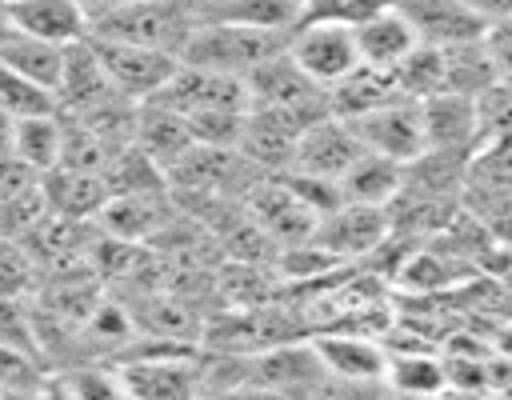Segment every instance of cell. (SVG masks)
<instances>
[{"label":"cell","instance_id":"obj_21","mask_svg":"<svg viewBox=\"0 0 512 400\" xmlns=\"http://www.w3.org/2000/svg\"><path fill=\"white\" fill-rule=\"evenodd\" d=\"M440 56H444V92H460V96L476 100L496 80L484 40H464V44L440 48Z\"/></svg>","mask_w":512,"mask_h":400},{"label":"cell","instance_id":"obj_22","mask_svg":"<svg viewBox=\"0 0 512 400\" xmlns=\"http://www.w3.org/2000/svg\"><path fill=\"white\" fill-rule=\"evenodd\" d=\"M384 384L392 392H408V396H428V392H444L448 388V364L432 352H388V368H384Z\"/></svg>","mask_w":512,"mask_h":400},{"label":"cell","instance_id":"obj_11","mask_svg":"<svg viewBox=\"0 0 512 400\" xmlns=\"http://www.w3.org/2000/svg\"><path fill=\"white\" fill-rule=\"evenodd\" d=\"M312 352L320 356L328 380L340 384H384L388 348L364 336H316Z\"/></svg>","mask_w":512,"mask_h":400},{"label":"cell","instance_id":"obj_31","mask_svg":"<svg viewBox=\"0 0 512 400\" xmlns=\"http://www.w3.org/2000/svg\"><path fill=\"white\" fill-rule=\"evenodd\" d=\"M80 4H84L88 20H92V16H100V12H112V8H120V4H132V0H80Z\"/></svg>","mask_w":512,"mask_h":400},{"label":"cell","instance_id":"obj_24","mask_svg":"<svg viewBox=\"0 0 512 400\" xmlns=\"http://www.w3.org/2000/svg\"><path fill=\"white\" fill-rule=\"evenodd\" d=\"M40 276H44V268L36 264L28 244L16 236H0V296L4 300H32L40 292Z\"/></svg>","mask_w":512,"mask_h":400},{"label":"cell","instance_id":"obj_23","mask_svg":"<svg viewBox=\"0 0 512 400\" xmlns=\"http://www.w3.org/2000/svg\"><path fill=\"white\" fill-rule=\"evenodd\" d=\"M388 72H392L400 96H408V100H424V96H432V92H444V56H440V48H432V44H416V48H412L404 60H396Z\"/></svg>","mask_w":512,"mask_h":400},{"label":"cell","instance_id":"obj_34","mask_svg":"<svg viewBox=\"0 0 512 400\" xmlns=\"http://www.w3.org/2000/svg\"><path fill=\"white\" fill-rule=\"evenodd\" d=\"M0 4H8V0H0Z\"/></svg>","mask_w":512,"mask_h":400},{"label":"cell","instance_id":"obj_29","mask_svg":"<svg viewBox=\"0 0 512 400\" xmlns=\"http://www.w3.org/2000/svg\"><path fill=\"white\" fill-rule=\"evenodd\" d=\"M484 48H488V60L496 68V76H512V16L508 20H496V24H484Z\"/></svg>","mask_w":512,"mask_h":400},{"label":"cell","instance_id":"obj_17","mask_svg":"<svg viewBox=\"0 0 512 400\" xmlns=\"http://www.w3.org/2000/svg\"><path fill=\"white\" fill-rule=\"evenodd\" d=\"M396 96H400V88H396V80H392L388 68L356 64L348 76H340V80L328 88V108H332L336 116L352 120V116H364V112H372V108H380V104H388V100H396Z\"/></svg>","mask_w":512,"mask_h":400},{"label":"cell","instance_id":"obj_20","mask_svg":"<svg viewBox=\"0 0 512 400\" xmlns=\"http://www.w3.org/2000/svg\"><path fill=\"white\" fill-rule=\"evenodd\" d=\"M200 20H224V24H248V28H272L292 32L300 20V0H196Z\"/></svg>","mask_w":512,"mask_h":400},{"label":"cell","instance_id":"obj_33","mask_svg":"<svg viewBox=\"0 0 512 400\" xmlns=\"http://www.w3.org/2000/svg\"><path fill=\"white\" fill-rule=\"evenodd\" d=\"M12 32H16V28H12V16H8V8L0 4V44H4V40H8Z\"/></svg>","mask_w":512,"mask_h":400},{"label":"cell","instance_id":"obj_1","mask_svg":"<svg viewBox=\"0 0 512 400\" xmlns=\"http://www.w3.org/2000/svg\"><path fill=\"white\" fill-rule=\"evenodd\" d=\"M288 48V32L272 28H248V24H224V20H196L192 36L180 48V64L224 72V76H248L256 64L272 60Z\"/></svg>","mask_w":512,"mask_h":400},{"label":"cell","instance_id":"obj_3","mask_svg":"<svg viewBox=\"0 0 512 400\" xmlns=\"http://www.w3.org/2000/svg\"><path fill=\"white\" fill-rule=\"evenodd\" d=\"M88 44H92V52H96L108 84L120 96L136 100V104L152 100L172 80V72L180 68V56L176 52H164V48L128 44V40H100V36H88Z\"/></svg>","mask_w":512,"mask_h":400},{"label":"cell","instance_id":"obj_16","mask_svg":"<svg viewBox=\"0 0 512 400\" xmlns=\"http://www.w3.org/2000/svg\"><path fill=\"white\" fill-rule=\"evenodd\" d=\"M60 148H64V120L60 112H36V116H16L12 120V144L8 152L28 164L36 176L52 172L60 164Z\"/></svg>","mask_w":512,"mask_h":400},{"label":"cell","instance_id":"obj_13","mask_svg":"<svg viewBox=\"0 0 512 400\" xmlns=\"http://www.w3.org/2000/svg\"><path fill=\"white\" fill-rule=\"evenodd\" d=\"M356 36V52H360V64H372V68H392L396 60H404L420 40L412 32V24L404 20V12L396 8V0L388 8H380L376 16L360 20L352 28Z\"/></svg>","mask_w":512,"mask_h":400},{"label":"cell","instance_id":"obj_8","mask_svg":"<svg viewBox=\"0 0 512 400\" xmlns=\"http://www.w3.org/2000/svg\"><path fill=\"white\" fill-rule=\"evenodd\" d=\"M420 124H424V148L432 152H460L472 156L480 144V120L476 100L460 92H432L420 100Z\"/></svg>","mask_w":512,"mask_h":400},{"label":"cell","instance_id":"obj_28","mask_svg":"<svg viewBox=\"0 0 512 400\" xmlns=\"http://www.w3.org/2000/svg\"><path fill=\"white\" fill-rule=\"evenodd\" d=\"M44 388L40 356L0 344V392H36Z\"/></svg>","mask_w":512,"mask_h":400},{"label":"cell","instance_id":"obj_25","mask_svg":"<svg viewBox=\"0 0 512 400\" xmlns=\"http://www.w3.org/2000/svg\"><path fill=\"white\" fill-rule=\"evenodd\" d=\"M0 112L4 116H36V112H56V96L32 80H24L16 68L0 60Z\"/></svg>","mask_w":512,"mask_h":400},{"label":"cell","instance_id":"obj_32","mask_svg":"<svg viewBox=\"0 0 512 400\" xmlns=\"http://www.w3.org/2000/svg\"><path fill=\"white\" fill-rule=\"evenodd\" d=\"M8 144H12V116L0 112V152H8Z\"/></svg>","mask_w":512,"mask_h":400},{"label":"cell","instance_id":"obj_26","mask_svg":"<svg viewBox=\"0 0 512 400\" xmlns=\"http://www.w3.org/2000/svg\"><path fill=\"white\" fill-rule=\"evenodd\" d=\"M480 140H512V76H496L476 96Z\"/></svg>","mask_w":512,"mask_h":400},{"label":"cell","instance_id":"obj_2","mask_svg":"<svg viewBox=\"0 0 512 400\" xmlns=\"http://www.w3.org/2000/svg\"><path fill=\"white\" fill-rule=\"evenodd\" d=\"M196 20H200L196 0H132V4L112 8V12L92 16L88 36L148 44V48H164V52L180 56Z\"/></svg>","mask_w":512,"mask_h":400},{"label":"cell","instance_id":"obj_9","mask_svg":"<svg viewBox=\"0 0 512 400\" xmlns=\"http://www.w3.org/2000/svg\"><path fill=\"white\" fill-rule=\"evenodd\" d=\"M396 8L412 24L416 40L432 48H452L484 36V20L464 0H396Z\"/></svg>","mask_w":512,"mask_h":400},{"label":"cell","instance_id":"obj_27","mask_svg":"<svg viewBox=\"0 0 512 400\" xmlns=\"http://www.w3.org/2000/svg\"><path fill=\"white\" fill-rule=\"evenodd\" d=\"M388 4L392 0H300V20H328V24L356 28L360 20L376 16Z\"/></svg>","mask_w":512,"mask_h":400},{"label":"cell","instance_id":"obj_18","mask_svg":"<svg viewBox=\"0 0 512 400\" xmlns=\"http://www.w3.org/2000/svg\"><path fill=\"white\" fill-rule=\"evenodd\" d=\"M64 56H68V44L36 40V36H24V32H12L0 44V60L8 68H16L24 80L48 88L52 96H56V84H60V72H64Z\"/></svg>","mask_w":512,"mask_h":400},{"label":"cell","instance_id":"obj_30","mask_svg":"<svg viewBox=\"0 0 512 400\" xmlns=\"http://www.w3.org/2000/svg\"><path fill=\"white\" fill-rule=\"evenodd\" d=\"M484 24H496V20H508L512 16V0H464Z\"/></svg>","mask_w":512,"mask_h":400},{"label":"cell","instance_id":"obj_15","mask_svg":"<svg viewBox=\"0 0 512 400\" xmlns=\"http://www.w3.org/2000/svg\"><path fill=\"white\" fill-rule=\"evenodd\" d=\"M400 180H404V164L380 156V152H360L336 180L340 188V200H356V204H376V208H388V200L400 192Z\"/></svg>","mask_w":512,"mask_h":400},{"label":"cell","instance_id":"obj_7","mask_svg":"<svg viewBox=\"0 0 512 400\" xmlns=\"http://www.w3.org/2000/svg\"><path fill=\"white\" fill-rule=\"evenodd\" d=\"M364 152L360 136L352 132V124L336 112H324L320 120H312L292 148V172H308V176H324V180H340V172Z\"/></svg>","mask_w":512,"mask_h":400},{"label":"cell","instance_id":"obj_6","mask_svg":"<svg viewBox=\"0 0 512 400\" xmlns=\"http://www.w3.org/2000/svg\"><path fill=\"white\" fill-rule=\"evenodd\" d=\"M352 132L360 136V144L368 152H380L396 164H408L424 152V124H420V100H408V96H396L364 116H352L348 120Z\"/></svg>","mask_w":512,"mask_h":400},{"label":"cell","instance_id":"obj_10","mask_svg":"<svg viewBox=\"0 0 512 400\" xmlns=\"http://www.w3.org/2000/svg\"><path fill=\"white\" fill-rule=\"evenodd\" d=\"M12 16V28L36 40L52 44H80L88 40V12L80 0H8L4 4Z\"/></svg>","mask_w":512,"mask_h":400},{"label":"cell","instance_id":"obj_4","mask_svg":"<svg viewBox=\"0 0 512 400\" xmlns=\"http://www.w3.org/2000/svg\"><path fill=\"white\" fill-rule=\"evenodd\" d=\"M292 64L316 80L324 92L348 76L356 64H360V52H356V36L352 28L344 24H328V20H296V28L288 32V48Z\"/></svg>","mask_w":512,"mask_h":400},{"label":"cell","instance_id":"obj_19","mask_svg":"<svg viewBox=\"0 0 512 400\" xmlns=\"http://www.w3.org/2000/svg\"><path fill=\"white\" fill-rule=\"evenodd\" d=\"M120 388L140 392V396H188L200 388V368L172 360V356L136 360V364L120 368Z\"/></svg>","mask_w":512,"mask_h":400},{"label":"cell","instance_id":"obj_5","mask_svg":"<svg viewBox=\"0 0 512 400\" xmlns=\"http://www.w3.org/2000/svg\"><path fill=\"white\" fill-rule=\"evenodd\" d=\"M388 208L376 204H356V200H340L332 212H324L312 228V244H320L332 260H352V256H368L388 240Z\"/></svg>","mask_w":512,"mask_h":400},{"label":"cell","instance_id":"obj_14","mask_svg":"<svg viewBox=\"0 0 512 400\" xmlns=\"http://www.w3.org/2000/svg\"><path fill=\"white\" fill-rule=\"evenodd\" d=\"M48 212H60L68 220H88L100 216L108 200V180L104 172H84V168H52L40 176Z\"/></svg>","mask_w":512,"mask_h":400},{"label":"cell","instance_id":"obj_12","mask_svg":"<svg viewBox=\"0 0 512 400\" xmlns=\"http://www.w3.org/2000/svg\"><path fill=\"white\" fill-rule=\"evenodd\" d=\"M132 144L168 172L196 144V136H192V128H188V120L180 112H172L168 104L144 100L140 112H136V136H132Z\"/></svg>","mask_w":512,"mask_h":400}]
</instances>
